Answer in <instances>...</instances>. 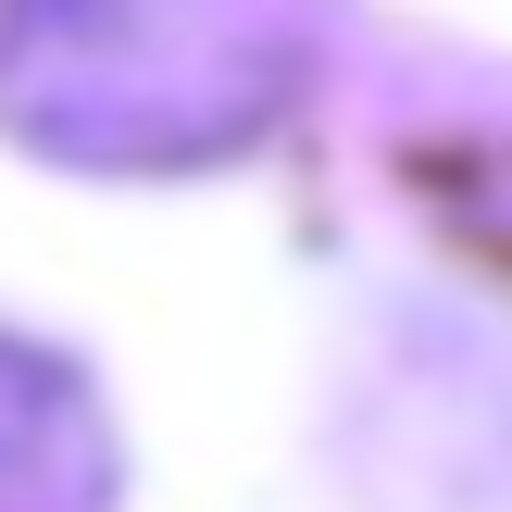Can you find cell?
Returning <instances> with one entry per match:
<instances>
[{"label":"cell","mask_w":512,"mask_h":512,"mask_svg":"<svg viewBox=\"0 0 512 512\" xmlns=\"http://www.w3.org/2000/svg\"><path fill=\"white\" fill-rule=\"evenodd\" d=\"M325 0H0V125L63 175H213L300 113Z\"/></svg>","instance_id":"obj_1"},{"label":"cell","mask_w":512,"mask_h":512,"mask_svg":"<svg viewBox=\"0 0 512 512\" xmlns=\"http://www.w3.org/2000/svg\"><path fill=\"white\" fill-rule=\"evenodd\" d=\"M125 438L100 388L38 338H0V512H113Z\"/></svg>","instance_id":"obj_2"}]
</instances>
